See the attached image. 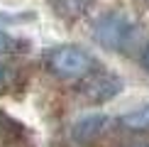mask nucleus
Masks as SVG:
<instances>
[{
  "label": "nucleus",
  "instance_id": "f257e3e1",
  "mask_svg": "<svg viewBox=\"0 0 149 147\" xmlns=\"http://www.w3.org/2000/svg\"><path fill=\"white\" fill-rule=\"evenodd\" d=\"M44 66L56 78L78 81V78L91 76L93 57L81 47H54L44 54Z\"/></svg>",
  "mask_w": 149,
  "mask_h": 147
},
{
  "label": "nucleus",
  "instance_id": "f03ea898",
  "mask_svg": "<svg viewBox=\"0 0 149 147\" xmlns=\"http://www.w3.org/2000/svg\"><path fill=\"white\" fill-rule=\"evenodd\" d=\"M93 37L98 44L108 49H125L127 42L132 39V24L122 15H103L93 22Z\"/></svg>",
  "mask_w": 149,
  "mask_h": 147
},
{
  "label": "nucleus",
  "instance_id": "7ed1b4c3",
  "mask_svg": "<svg viewBox=\"0 0 149 147\" xmlns=\"http://www.w3.org/2000/svg\"><path fill=\"white\" fill-rule=\"evenodd\" d=\"M110 127V118L103 113H91V115H83V118H78L73 123V140H78V142H93V140H98L100 135Z\"/></svg>",
  "mask_w": 149,
  "mask_h": 147
},
{
  "label": "nucleus",
  "instance_id": "20e7f679",
  "mask_svg": "<svg viewBox=\"0 0 149 147\" xmlns=\"http://www.w3.org/2000/svg\"><path fill=\"white\" fill-rule=\"evenodd\" d=\"M122 88V81L117 76H110V74H95L88 83H86L83 93L91 98L93 103H105L110 98H115Z\"/></svg>",
  "mask_w": 149,
  "mask_h": 147
},
{
  "label": "nucleus",
  "instance_id": "39448f33",
  "mask_svg": "<svg viewBox=\"0 0 149 147\" xmlns=\"http://www.w3.org/2000/svg\"><path fill=\"white\" fill-rule=\"evenodd\" d=\"M117 123H120V127H125V130L147 132L149 130V103H147V106L134 108V110H130V113H125V115H120Z\"/></svg>",
  "mask_w": 149,
  "mask_h": 147
},
{
  "label": "nucleus",
  "instance_id": "423d86ee",
  "mask_svg": "<svg viewBox=\"0 0 149 147\" xmlns=\"http://www.w3.org/2000/svg\"><path fill=\"white\" fill-rule=\"evenodd\" d=\"M15 47H17V39H15V37H10L5 29H0V54L15 52Z\"/></svg>",
  "mask_w": 149,
  "mask_h": 147
},
{
  "label": "nucleus",
  "instance_id": "0eeeda50",
  "mask_svg": "<svg viewBox=\"0 0 149 147\" xmlns=\"http://www.w3.org/2000/svg\"><path fill=\"white\" fill-rule=\"evenodd\" d=\"M139 61H142V66L149 71V44L144 47V52H142V59H139Z\"/></svg>",
  "mask_w": 149,
  "mask_h": 147
},
{
  "label": "nucleus",
  "instance_id": "6e6552de",
  "mask_svg": "<svg viewBox=\"0 0 149 147\" xmlns=\"http://www.w3.org/2000/svg\"><path fill=\"white\" fill-rule=\"evenodd\" d=\"M5 81H8V66H5V64H0V88L5 86Z\"/></svg>",
  "mask_w": 149,
  "mask_h": 147
},
{
  "label": "nucleus",
  "instance_id": "1a4fd4ad",
  "mask_svg": "<svg viewBox=\"0 0 149 147\" xmlns=\"http://www.w3.org/2000/svg\"><path fill=\"white\" fill-rule=\"evenodd\" d=\"M127 147H149V142H139V145H127Z\"/></svg>",
  "mask_w": 149,
  "mask_h": 147
}]
</instances>
